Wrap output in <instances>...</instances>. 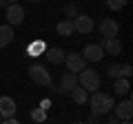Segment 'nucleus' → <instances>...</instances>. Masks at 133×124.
<instances>
[{
  "instance_id": "1",
  "label": "nucleus",
  "mask_w": 133,
  "mask_h": 124,
  "mask_svg": "<svg viewBox=\"0 0 133 124\" xmlns=\"http://www.w3.org/2000/svg\"><path fill=\"white\" fill-rule=\"evenodd\" d=\"M89 104H91V113H93V118H100V115H107V113L113 111L115 100H113L111 95H107V93L95 91L93 95L89 98Z\"/></svg>"
},
{
  "instance_id": "2",
  "label": "nucleus",
  "mask_w": 133,
  "mask_h": 124,
  "mask_svg": "<svg viewBox=\"0 0 133 124\" xmlns=\"http://www.w3.org/2000/svg\"><path fill=\"white\" fill-rule=\"evenodd\" d=\"M78 84L87 91V93H95L100 89V73L95 69H84L82 73H78Z\"/></svg>"
},
{
  "instance_id": "3",
  "label": "nucleus",
  "mask_w": 133,
  "mask_h": 124,
  "mask_svg": "<svg viewBox=\"0 0 133 124\" xmlns=\"http://www.w3.org/2000/svg\"><path fill=\"white\" fill-rule=\"evenodd\" d=\"M29 78H31L38 86H49V89H53V84H51V73H49L42 64H33V67L29 69Z\"/></svg>"
},
{
  "instance_id": "4",
  "label": "nucleus",
  "mask_w": 133,
  "mask_h": 124,
  "mask_svg": "<svg viewBox=\"0 0 133 124\" xmlns=\"http://www.w3.org/2000/svg\"><path fill=\"white\" fill-rule=\"evenodd\" d=\"M71 22H73V31H78V33H82V36L91 33V31H93V27H95V24H93V18H91V16H87V13H78Z\"/></svg>"
},
{
  "instance_id": "5",
  "label": "nucleus",
  "mask_w": 133,
  "mask_h": 124,
  "mask_svg": "<svg viewBox=\"0 0 133 124\" xmlns=\"http://www.w3.org/2000/svg\"><path fill=\"white\" fill-rule=\"evenodd\" d=\"M5 18H7V24H9V27H18L24 20V9L20 5H9L5 9Z\"/></svg>"
},
{
  "instance_id": "6",
  "label": "nucleus",
  "mask_w": 133,
  "mask_h": 124,
  "mask_svg": "<svg viewBox=\"0 0 133 124\" xmlns=\"http://www.w3.org/2000/svg\"><path fill=\"white\" fill-rule=\"evenodd\" d=\"M64 62H66V69L71 73H82L87 69V62L80 53H64Z\"/></svg>"
},
{
  "instance_id": "7",
  "label": "nucleus",
  "mask_w": 133,
  "mask_h": 124,
  "mask_svg": "<svg viewBox=\"0 0 133 124\" xmlns=\"http://www.w3.org/2000/svg\"><path fill=\"white\" fill-rule=\"evenodd\" d=\"M100 33L104 36V40H111V38H115L120 33V24L113 18H104L100 22Z\"/></svg>"
},
{
  "instance_id": "8",
  "label": "nucleus",
  "mask_w": 133,
  "mask_h": 124,
  "mask_svg": "<svg viewBox=\"0 0 133 124\" xmlns=\"http://www.w3.org/2000/svg\"><path fill=\"white\" fill-rule=\"evenodd\" d=\"M76 86H80L78 84V73H71V71H66V73H62V78H60V86H58V91L60 93H71Z\"/></svg>"
},
{
  "instance_id": "9",
  "label": "nucleus",
  "mask_w": 133,
  "mask_h": 124,
  "mask_svg": "<svg viewBox=\"0 0 133 124\" xmlns=\"http://www.w3.org/2000/svg\"><path fill=\"white\" fill-rule=\"evenodd\" d=\"M80 56L84 58V62H100L102 56H104V51H102V44H87Z\"/></svg>"
},
{
  "instance_id": "10",
  "label": "nucleus",
  "mask_w": 133,
  "mask_h": 124,
  "mask_svg": "<svg viewBox=\"0 0 133 124\" xmlns=\"http://www.w3.org/2000/svg\"><path fill=\"white\" fill-rule=\"evenodd\" d=\"M107 73H109V78L118 80V78H131L133 69H131V64H129V62H124V64H111Z\"/></svg>"
},
{
  "instance_id": "11",
  "label": "nucleus",
  "mask_w": 133,
  "mask_h": 124,
  "mask_svg": "<svg viewBox=\"0 0 133 124\" xmlns=\"http://www.w3.org/2000/svg\"><path fill=\"white\" fill-rule=\"evenodd\" d=\"M16 109H18V106H16V100L14 98H9V95H2L0 98V115H2V118H14L16 115Z\"/></svg>"
},
{
  "instance_id": "12",
  "label": "nucleus",
  "mask_w": 133,
  "mask_h": 124,
  "mask_svg": "<svg viewBox=\"0 0 133 124\" xmlns=\"http://www.w3.org/2000/svg\"><path fill=\"white\" fill-rule=\"evenodd\" d=\"M113 113H115L118 120H131V115H133V102L131 100H122L120 104L113 106Z\"/></svg>"
},
{
  "instance_id": "13",
  "label": "nucleus",
  "mask_w": 133,
  "mask_h": 124,
  "mask_svg": "<svg viewBox=\"0 0 133 124\" xmlns=\"http://www.w3.org/2000/svg\"><path fill=\"white\" fill-rule=\"evenodd\" d=\"M102 51L109 53V56H120V53H122V42H120L118 38L104 40V42H102Z\"/></svg>"
},
{
  "instance_id": "14",
  "label": "nucleus",
  "mask_w": 133,
  "mask_h": 124,
  "mask_svg": "<svg viewBox=\"0 0 133 124\" xmlns=\"http://www.w3.org/2000/svg\"><path fill=\"white\" fill-rule=\"evenodd\" d=\"M14 42V27L9 24H0V49L9 47Z\"/></svg>"
},
{
  "instance_id": "15",
  "label": "nucleus",
  "mask_w": 133,
  "mask_h": 124,
  "mask_svg": "<svg viewBox=\"0 0 133 124\" xmlns=\"http://www.w3.org/2000/svg\"><path fill=\"white\" fill-rule=\"evenodd\" d=\"M44 56L49 58V62H51V64H62V62H64V51H62V49H58V47L47 49V51H44Z\"/></svg>"
},
{
  "instance_id": "16",
  "label": "nucleus",
  "mask_w": 133,
  "mask_h": 124,
  "mask_svg": "<svg viewBox=\"0 0 133 124\" xmlns=\"http://www.w3.org/2000/svg\"><path fill=\"white\" fill-rule=\"evenodd\" d=\"M56 31L58 36H62V38H69V36H73L76 31H73V22L71 20H62V22L56 24Z\"/></svg>"
},
{
  "instance_id": "17",
  "label": "nucleus",
  "mask_w": 133,
  "mask_h": 124,
  "mask_svg": "<svg viewBox=\"0 0 133 124\" xmlns=\"http://www.w3.org/2000/svg\"><path fill=\"white\" fill-rule=\"evenodd\" d=\"M71 100L76 102V104H87V102H89V93H87L82 86H76V89L71 91Z\"/></svg>"
},
{
  "instance_id": "18",
  "label": "nucleus",
  "mask_w": 133,
  "mask_h": 124,
  "mask_svg": "<svg viewBox=\"0 0 133 124\" xmlns=\"http://www.w3.org/2000/svg\"><path fill=\"white\" fill-rule=\"evenodd\" d=\"M113 91L118 95H127L129 91H131V84H129V78H118L113 84Z\"/></svg>"
},
{
  "instance_id": "19",
  "label": "nucleus",
  "mask_w": 133,
  "mask_h": 124,
  "mask_svg": "<svg viewBox=\"0 0 133 124\" xmlns=\"http://www.w3.org/2000/svg\"><path fill=\"white\" fill-rule=\"evenodd\" d=\"M29 115H31V120H33V122H38V124H42L44 120H47V111H44V109H40V106H38V109H33Z\"/></svg>"
},
{
  "instance_id": "20",
  "label": "nucleus",
  "mask_w": 133,
  "mask_h": 124,
  "mask_svg": "<svg viewBox=\"0 0 133 124\" xmlns=\"http://www.w3.org/2000/svg\"><path fill=\"white\" fill-rule=\"evenodd\" d=\"M127 2L129 0H107V7H109L111 11H120V9L127 7Z\"/></svg>"
},
{
  "instance_id": "21",
  "label": "nucleus",
  "mask_w": 133,
  "mask_h": 124,
  "mask_svg": "<svg viewBox=\"0 0 133 124\" xmlns=\"http://www.w3.org/2000/svg\"><path fill=\"white\" fill-rule=\"evenodd\" d=\"M40 51H47V47H44L42 40H38V42H33L31 47H29V53H31V56H38Z\"/></svg>"
},
{
  "instance_id": "22",
  "label": "nucleus",
  "mask_w": 133,
  "mask_h": 124,
  "mask_svg": "<svg viewBox=\"0 0 133 124\" xmlns=\"http://www.w3.org/2000/svg\"><path fill=\"white\" fill-rule=\"evenodd\" d=\"M64 13H66V18H76V16H78V7L76 5H69L64 9Z\"/></svg>"
},
{
  "instance_id": "23",
  "label": "nucleus",
  "mask_w": 133,
  "mask_h": 124,
  "mask_svg": "<svg viewBox=\"0 0 133 124\" xmlns=\"http://www.w3.org/2000/svg\"><path fill=\"white\" fill-rule=\"evenodd\" d=\"M107 115H109V124H118V122H120V120L115 118V113H113V111H111V113H107Z\"/></svg>"
},
{
  "instance_id": "24",
  "label": "nucleus",
  "mask_w": 133,
  "mask_h": 124,
  "mask_svg": "<svg viewBox=\"0 0 133 124\" xmlns=\"http://www.w3.org/2000/svg\"><path fill=\"white\" fill-rule=\"evenodd\" d=\"M49 106H51V102H49V100H42V102H40V109H44V111H47Z\"/></svg>"
},
{
  "instance_id": "25",
  "label": "nucleus",
  "mask_w": 133,
  "mask_h": 124,
  "mask_svg": "<svg viewBox=\"0 0 133 124\" xmlns=\"http://www.w3.org/2000/svg\"><path fill=\"white\" fill-rule=\"evenodd\" d=\"M2 124H20V122H18V120H16V118H7V120H5V122H2Z\"/></svg>"
},
{
  "instance_id": "26",
  "label": "nucleus",
  "mask_w": 133,
  "mask_h": 124,
  "mask_svg": "<svg viewBox=\"0 0 133 124\" xmlns=\"http://www.w3.org/2000/svg\"><path fill=\"white\" fill-rule=\"evenodd\" d=\"M0 7H5V9H7V7H9V2H7V0H0Z\"/></svg>"
},
{
  "instance_id": "27",
  "label": "nucleus",
  "mask_w": 133,
  "mask_h": 124,
  "mask_svg": "<svg viewBox=\"0 0 133 124\" xmlns=\"http://www.w3.org/2000/svg\"><path fill=\"white\" fill-rule=\"evenodd\" d=\"M118 124H131V120H122V122H118Z\"/></svg>"
},
{
  "instance_id": "28",
  "label": "nucleus",
  "mask_w": 133,
  "mask_h": 124,
  "mask_svg": "<svg viewBox=\"0 0 133 124\" xmlns=\"http://www.w3.org/2000/svg\"><path fill=\"white\" fill-rule=\"evenodd\" d=\"M7 2H9V5H18V0H7Z\"/></svg>"
},
{
  "instance_id": "29",
  "label": "nucleus",
  "mask_w": 133,
  "mask_h": 124,
  "mask_svg": "<svg viewBox=\"0 0 133 124\" xmlns=\"http://www.w3.org/2000/svg\"><path fill=\"white\" fill-rule=\"evenodd\" d=\"M29 2H40V0H29Z\"/></svg>"
},
{
  "instance_id": "30",
  "label": "nucleus",
  "mask_w": 133,
  "mask_h": 124,
  "mask_svg": "<svg viewBox=\"0 0 133 124\" xmlns=\"http://www.w3.org/2000/svg\"><path fill=\"white\" fill-rule=\"evenodd\" d=\"M76 124H82V122H76Z\"/></svg>"
}]
</instances>
